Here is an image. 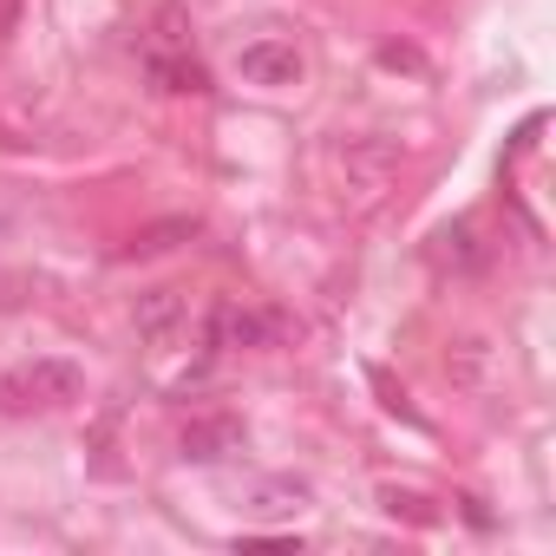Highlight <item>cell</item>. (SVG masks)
I'll list each match as a JSON object with an SVG mask.
<instances>
[{
  "mask_svg": "<svg viewBox=\"0 0 556 556\" xmlns=\"http://www.w3.org/2000/svg\"><path fill=\"white\" fill-rule=\"evenodd\" d=\"M445 374L458 380V387H471V393H484L491 387V348L471 334V341H458L452 354H445Z\"/></svg>",
  "mask_w": 556,
  "mask_h": 556,
  "instance_id": "7",
  "label": "cell"
},
{
  "mask_svg": "<svg viewBox=\"0 0 556 556\" xmlns=\"http://www.w3.org/2000/svg\"><path fill=\"white\" fill-rule=\"evenodd\" d=\"M393 170H400V157H393V144H374V138H361V144H341L334 151V177H341V197L348 203H380L387 190H393Z\"/></svg>",
  "mask_w": 556,
  "mask_h": 556,
  "instance_id": "2",
  "label": "cell"
},
{
  "mask_svg": "<svg viewBox=\"0 0 556 556\" xmlns=\"http://www.w3.org/2000/svg\"><path fill=\"white\" fill-rule=\"evenodd\" d=\"M197 236V216H170V223H151V229H138L131 242H125V255L138 262V255H164V249H177V242H190Z\"/></svg>",
  "mask_w": 556,
  "mask_h": 556,
  "instance_id": "9",
  "label": "cell"
},
{
  "mask_svg": "<svg viewBox=\"0 0 556 556\" xmlns=\"http://www.w3.org/2000/svg\"><path fill=\"white\" fill-rule=\"evenodd\" d=\"M79 387H86V374L73 361H34V367L0 380V406L8 413H53V406H73Z\"/></svg>",
  "mask_w": 556,
  "mask_h": 556,
  "instance_id": "1",
  "label": "cell"
},
{
  "mask_svg": "<svg viewBox=\"0 0 556 556\" xmlns=\"http://www.w3.org/2000/svg\"><path fill=\"white\" fill-rule=\"evenodd\" d=\"M236 73L249 79V86H262V92H289V86H302V47L295 40H249L242 53H236Z\"/></svg>",
  "mask_w": 556,
  "mask_h": 556,
  "instance_id": "3",
  "label": "cell"
},
{
  "mask_svg": "<svg viewBox=\"0 0 556 556\" xmlns=\"http://www.w3.org/2000/svg\"><path fill=\"white\" fill-rule=\"evenodd\" d=\"M262 341H268V321L255 308H236V302L210 308V348H262Z\"/></svg>",
  "mask_w": 556,
  "mask_h": 556,
  "instance_id": "5",
  "label": "cell"
},
{
  "mask_svg": "<svg viewBox=\"0 0 556 556\" xmlns=\"http://www.w3.org/2000/svg\"><path fill=\"white\" fill-rule=\"evenodd\" d=\"M302 504H308V484H289V478H282V484H262L249 510H255V517H295Z\"/></svg>",
  "mask_w": 556,
  "mask_h": 556,
  "instance_id": "11",
  "label": "cell"
},
{
  "mask_svg": "<svg viewBox=\"0 0 556 556\" xmlns=\"http://www.w3.org/2000/svg\"><path fill=\"white\" fill-rule=\"evenodd\" d=\"M445 268H478L484 262V249H478V229L471 223H452V229H439V249H432Z\"/></svg>",
  "mask_w": 556,
  "mask_h": 556,
  "instance_id": "10",
  "label": "cell"
},
{
  "mask_svg": "<svg viewBox=\"0 0 556 556\" xmlns=\"http://www.w3.org/2000/svg\"><path fill=\"white\" fill-rule=\"evenodd\" d=\"M14 14H21V0H0V34H14Z\"/></svg>",
  "mask_w": 556,
  "mask_h": 556,
  "instance_id": "13",
  "label": "cell"
},
{
  "mask_svg": "<svg viewBox=\"0 0 556 556\" xmlns=\"http://www.w3.org/2000/svg\"><path fill=\"white\" fill-rule=\"evenodd\" d=\"M131 321H138V341L164 348V341L184 334V295H177V289H144L138 308H131Z\"/></svg>",
  "mask_w": 556,
  "mask_h": 556,
  "instance_id": "4",
  "label": "cell"
},
{
  "mask_svg": "<svg viewBox=\"0 0 556 556\" xmlns=\"http://www.w3.org/2000/svg\"><path fill=\"white\" fill-rule=\"evenodd\" d=\"M380 504H387V517H406V523H432L439 510H432V497H419V491H380Z\"/></svg>",
  "mask_w": 556,
  "mask_h": 556,
  "instance_id": "12",
  "label": "cell"
},
{
  "mask_svg": "<svg viewBox=\"0 0 556 556\" xmlns=\"http://www.w3.org/2000/svg\"><path fill=\"white\" fill-rule=\"evenodd\" d=\"M236 445H242V426H236V419H197V426L184 432V458H197V465L229 458Z\"/></svg>",
  "mask_w": 556,
  "mask_h": 556,
  "instance_id": "6",
  "label": "cell"
},
{
  "mask_svg": "<svg viewBox=\"0 0 556 556\" xmlns=\"http://www.w3.org/2000/svg\"><path fill=\"white\" fill-rule=\"evenodd\" d=\"M144 73H151V86H157V92H203V86H210L197 60H170V53H151V60H144Z\"/></svg>",
  "mask_w": 556,
  "mask_h": 556,
  "instance_id": "8",
  "label": "cell"
}]
</instances>
